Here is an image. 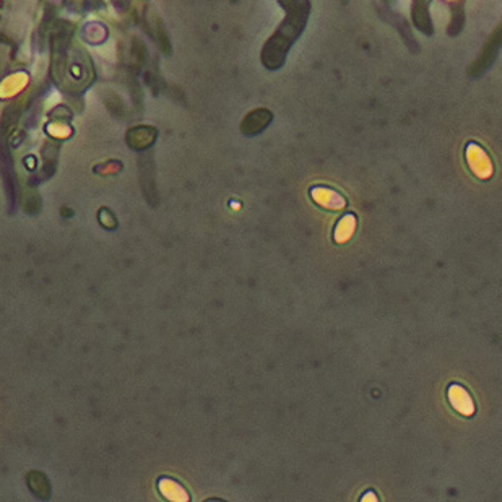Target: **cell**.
<instances>
[{"label": "cell", "instance_id": "obj_1", "mask_svg": "<svg viewBox=\"0 0 502 502\" xmlns=\"http://www.w3.org/2000/svg\"><path fill=\"white\" fill-rule=\"evenodd\" d=\"M447 397L455 412L463 414V416H473L475 414L473 398H471L470 393L465 391L462 386H459V384L450 386L447 391Z\"/></svg>", "mask_w": 502, "mask_h": 502}, {"label": "cell", "instance_id": "obj_2", "mask_svg": "<svg viewBox=\"0 0 502 502\" xmlns=\"http://www.w3.org/2000/svg\"><path fill=\"white\" fill-rule=\"evenodd\" d=\"M311 197L312 201L319 205V207L325 210H332V212H338V210H343L346 207L345 197L327 187L311 189Z\"/></svg>", "mask_w": 502, "mask_h": 502}, {"label": "cell", "instance_id": "obj_3", "mask_svg": "<svg viewBox=\"0 0 502 502\" xmlns=\"http://www.w3.org/2000/svg\"><path fill=\"white\" fill-rule=\"evenodd\" d=\"M468 161L473 172L480 179H488L493 176V165H491L489 158L484 155V151L480 150L478 147L468 148Z\"/></svg>", "mask_w": 502, "mask_h": 502}, {"label": "cell", "instance_id": "obj_4", "mask_svg": "<svg viewBox=\"0 0 502 502\" xmlns=\"http://www.w3.org/2000/svg\"><path fill=\"white\" fill-rule=\"evenodd\" d=\"M358 219L353 213H348L338 222L335 231H334V240L337 244H345L353 238L356 231Z\"/></svg>", "mask_w": 502, "mask_h": 502}, {"label": "cell", "instance_id": "obj_5", "mask_svg": "<svg viewBox=\"0 0 502 502\" xmlns=\"http://www.w3.org/2000/svg\"><path fill=\"white\" fill-rule=\"evenodd\" d=\"M160 491L161 494L165 496L168 501H174V502H186L189 501V494L187 491L182 488L181 484L176 483V481L169 480V478H161L160 480Z\"/></svg>", "mask_w": 502, "mask_h": 502}, {"label": "cell", "instance_id": "obj_6", "mask_svg": "<svg viewBox=\"0 0 502 502\" xmlns=\"http://www.w3.org/2000/svg\"><path fill=\"white\" fill-rule=\"evenodd\" d=\"M100 222H101L102 226L107 228V229H114L117 226L116 218L112 217V213L109 212V210H106V208H102L100 212Z\"/></svg>", "mask_w": 502, "mask_h": 502}]
</instances>
